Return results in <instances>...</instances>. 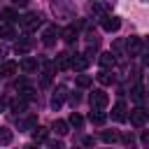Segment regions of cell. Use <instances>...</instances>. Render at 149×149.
<instances>
[{"mask_svg": "<svg viewBox=\"0 0 149 149\" xmlns=\"http://www.w3.org/2000/svg\"><path fill=\"white\" fill-rule=\"evenodd\" d=\"M35 126H37V119H35V116H33V114H30V116H26V119H21V121H19V130H33V128H35Z\"/></svg>", "mask_w": 149, "mask_h": 149, "instance_id": "obj_18", "label": "cell"}, {"mask_svg": "<svg viewBox=\"0 0 149 149\" xmlns=\"http://www.w3.org/2000/svg\"><path fill=\"white\" fill-rule=\"evenodd\" d=\"M121 49H123V42H121V40H119V42H114V51H121Z\"/></svg>", "mask_w": 149, "mask_h": 149, "instance_id": "obj_37", "label": "cell"}, {"mask_svg": "<svg viewBox=\"0 0 149 149\" xmlns=\"http://www.w3.org/2000/svg\"><path fill=\"white\" fill-rule=\"evenodd\" d=\"M88 119H91V123H95V126H102V123L107 121V114H105L102 109H91Z\"/></svg>", "mask_w": 149, "mask_h": 149, "instance_id": "obj_14", "label": "cell"}, {"mask_svg": "<svg viewBox=\"0 0 149 149\" xmlns=\"http://www.w3.org/2000/svg\"><path fill=\"white\" fill-rule=\"evenodd\" d=\"M140 140H142V144H144V147H147V149H149V130H144V133H142V137H140Z\"/></svg>", "mask_w": 149, "mask_h": 149, "instance_id": "obj_32", "label": "cell"}, {"mask_svg": "<svg viewBox=\"0 0 149 149\" xmlns=\"http://www.w3.org/2000/svg\"><path fill=\"white\" fill-rule=\"evenodd\" d=\"M19 68H21L23 72H35V70H37V61H35L33 56H23L21 63H19Z\"/></svg>", "mask_w": 149, "mask_h": 149, "instance_id": "obj_13", "label": "cell"}, {"mask_svg": "<svg viewBox=\"0 0 149 149\" xmlns=\"http://www.w3.org/2000/svg\"><path fill=\"white\" fill-rule=\"evenodd\" d=\"M102 30H107V33H114V30H119L121 28V19L119 16H102Z\"/></svg>", "mask_w": 149, "mask_h": 149, "instance_id": "obj_7", "label": "cell"}, {"mask_svg": "<svg viewBox=\"0 0 149 149\" xmlns=\"http://www.w3.org/2000/svg\"><path fill=\"white\" fill-rule=\"evenodd\" d=\"M26 149H40V147H37V144H28Z\"/></svg>", "mask_w": 149, "mask_h": 149, "instance_id": "obj_39", "label": "cell"}, {"mask_svg": "<svg viewBox=\"0 0 149 149\" xmlns=\"http://www.w3.org/2000/svg\"><path fill=\"white\" fill-rule=\"evenodd\" d=\"M2 109H5V102H2V100H0V112H2Z\"/></svg>", "mask_w": 149, "mask_h": 149, "instance_id": "obj_40", "label": "cell"}, {"mask_svg": "<svg viewBox=\"0 0 149 149\" xmlns=\"http://www.w3.org/2000/svg\"><path fill=\"white\" fill-rule=\"evenodd\" d=\"M100 140H102V142H107V144H114V142L119 140V133H116V130H102Z\"/></svg>", "mask_w": 149, "mask_h": 149, "instance_id": "obj_24", "label": "cell"}, {"mask_svg": "<svg viewBox=\"0 0 149 149\" xmlns=\"http://www.w3.org/2000/svg\"><path fill=\"white\" fill-rule=\"evenodd\" d=\"M49 81H51V70H47V72H42V86H49Z\"/></svg>", "mask_w": 149, "mask_h": 149, "instance_id": "obj_31", "label": "cell"}, {"mask_svg": "<svg viewBox=\"0 0 149 149\" xmlns=\"http://www.w3.org/2000/svg\"><path fill=\"white\" fill-rule=\"evenodd\" d=\"M40 26H42V16H40V14H35V12H30V14H26V16L21 19V28H23V30H28V33H30V30H35V28H40Z\"/></svg>", "mask_w": 149, "mask_h": 149, "instance_id": "obj_1", "label": "cell"}, {"mask_svg": "<svg viewBox=\"0 0 149 149\" xmlns=\"http://www.w3.org/2000/svg\"><path fill=\"white\" fill-rule=\"evenodd\" d=\"M51 128L56 130V135H68V130H70V123H68V121H63V119H56Z\"/></svg>", "mask_w": 149, "mask_h": 149, "instance_id": "obj_19", "label": "cell"}, {"mask_svg": "<svg viewBox=\"0 0 149 149\" xmlns=\"http://www.w3.org/2000/svg\"><path fill=\"white\" fill-rule=\"evenodd\" d=\"M0 16L5 19V23H12V21H16V19H19L14 9H2V12H0Z\"/></svg>", "mask_w": 149, "mask_h": 149, "instance_id": "obj_25", "label": "cell"}, {"mask_svg": "<svg viewBox=\"0 0 149 149\" xmlns=\"http://www.w3.org/2000/svg\"><path fill=\"white\" fill-rule=\"evenodd\" d=\"M49 149H65V147H63V142H51Z\"/></svg>", "mask_w": 149, "mask_h": 149, "instance_id": "obj_35", "label": "cell"}, {"mask_svg": "<svg viewBox=\"0 0 149 149\" xmlns=\"http://www.w3.org/2000/svg\"><path fill=\"white\" fill-rule=\"evenodd\" d=\"M61 37H63L68 44H72V42L77 40V30H74V26H68V28H63V30H61Z\"/></svg>", "mask_w": 149, "mask_h": 149, "instance_id": "obj_16", "label": "cell"}, {"mask_svg": "<svg viewBox=\"0 0 149 149\" xmlns=\"http://www.w3.org/2000/svg\"><path fill=\"white\" fill-rule=\"evenodd\" d=\"M112 119H114V121H126V119H128V107H126L123 100H119V102L112 107Z\"/></svg>", "mask_w": 149, "mask_h": 149, "instance_id": "obj_6", "label": "cell"}, {"mask_svg": "<svg viewBox=\"0 0 149 149\" xmlns=\"http://www.w3.org/2000/svg\"><path fill=\"white\" fill-rule=\"evenodd\" d=\"M56 40H58L56 28H54V26H47V28H44V33H42V44H44V47H54V44H56Z\"/></svg>", "mask_w": 149, "mask_h": 149, "instance_id": "obj_8", "label": "cell"}, {"mask_svg": "<svg viewBox=\"0 0 149 149\" xmlns=\"http://www.w3.org/2000/svg\"><path fill=\"white\" fill-rule=\"evenodd\" d=\"M70 61H72V56L63 51V54L56 56V68H58V70H68V68H70Z\"/></svg>", "mask_w": 149, "mask_h": 149, "instance_id": "obj_15", "label": "cell"}, {"mask_svg": "<svg viewBox=\"0 0 149 149\" xmlns=\"http://www.w3.org/2000/svg\"><path fill=\"white\" fill-rule=\"evenodd\" d=\"M68 123H70V126H74V128H81V126H84V119H81L77 112H72V114H70V119H68Z\"/></svg>", "mask_w": 149, "mask_h": 149, "instance_id": "obj_28", "label": "cell"}, {"mask_svg": "<svg viewBox=\"0 0 149 149\" xmlns=\"http://www.w3.org/2000/svg\"><path fill=\"white\" fill-rule=\"evenodd\" d=\"M51 9H54L56 16H63V19H70L72 16V7H70L68 0H54L51 2Z\"/></svg>", "mask_w": 149, "mask_h": 149, "instance_id": "obj_2", "label": "cell"}, {"mask_svg": "<svg viewBox=\"0 0 149 149\" xmlns=\"http://www.w3.org/2000/svg\"><path fill=\"white\" fill-rule=\"evenodd\" d=\"M98 63H100V68H102V70H109V68H114L116 58H114V54H112V51H102V54L98 56Z\"/></svg>", "mask_w": 149, "mask_h": 149, "instance_id": "obj_10", "label": "cell"}, {"mask_svg": "<svg viewBox=\"0 0 149 149\" xmlns=\"http://www.w3.org/2000/svg\"><path fill=\"white\" fill-rule=\"evenodd\" d=\"M98 81H100L102 86H109V84L114 81V74H112L109 70H102V72H98Z\"/></svg>", "mask_w": 149, "mask_h": 149, "instance_id": "obj_23", "label": "cell"}, {"mask_svg": "<svg viewBox=\"0 0 149 149\" xmlns=\"http://www.w3.org/2000/svg\"><path fill=\"white\" fill-rule=\"evenodd\" d=\"M88 63H91V58H88L86 54H74L72 61H70V68H72L74 72H84V70L88 68Z\"/></svg>", "mask_w": 149, "mask_h": 149, "instance_id": "obj_4", "label": "cell"}, {"mask_svg": "<svg viewBox=\"0 0 149 149\" xmlns=\"http://www.w3.org/2000/svg\"><path fill=\"white\" fill-rule=\"evenodd\" d=\"M16 70H19V65H16L14 61L0 63V77H12V74H16Z\"/></svg>", "mask_w": 149, "mask_h": 149, "instance_id": "obj_12", "label": "cell"}, {"mask_svg": "<svg viewBox=\"0 0 149 149\" xmlns=\"http://www.w3.org/2000/svg\"><path fill=\"white\" fill-rule=\"evenodd\" d=\"M93 144H95V137H91V135L84 137V147H93Z\"/></svg>", "mask_w": 149, "mask_h": 149, "instance_id": "obj_33", "label": "cell"}, {"mask_svg": "<svg viewBox=\"0 0 149 149\" xmlns=\"http://www.w3.org/2000/svg\"><path fill=\"white\" fill-rule=\"evenodd\" d=\"M65 98H68V88H65V86H58V88H56V93H54V98H51V107H54V109H58V107L63 105V100H65Z\"/></svg>", "mask_w": 149, "mask_h": 149, "instance_id": "obj_11", "label": "cell"}, {"mask_svg": "<svg viewBox=\"0 0 149 149\" xmlns=\"http://www.w3.org/2000/svg\"><path fill=\"white\" fill-rule=\"evenodd\" d=\"M91 81H93V79H91L88 74H77V86H79V88H88Z\"/></svg>", "mask_w": 149, "mask_h": 149, "instance_id": "obj_26", "label": "cell"}, {"mask_svg": "<svg viewBox=\"0 0 149 149\" xmlns=\"http://www.w3.org/2000/svg\"><path fill=\"white\" fill-rule=\"evenodd\" d=\"M130 95H133V100H135V102H142V100H144V93H142V86H135Z\"/></svg>", "mask_w": 149, "mask_h": 149, "instance_id": "obj_29", "label": "cell"}, {"mask_svg": "<svg viewBox=\"0 0 149 149\" xmlns=\"http://www.w3.org/2000/svg\"><path fill=\"white\" fill-rule=\"evenodd\" d=\"M107 102H109V98H107V93L105 91H93L91 93V109H105L107 107Z\"/></svg>", "mask_w": 149, "mask_h": 149, "instance_id": "obj_3", "label": "cell"}, {"mask_svg": "<svg viewBox=\"0 0 149 149\" xmlns=\"http://www.w3.org/2000/svg\"><path fill=\"white\" fill-rule=\"evenodd\" d=\"M30 47H33V42L26 37V40H21V42H16V47H14V51L19 54V56H26L28 51H30Z\"/></svg>", "mask_w": 149, "mask_h": 149, "instance_id": "obj_17", "label": "cell"}, {"mask_svg": "<svg viewBox=\"0 0 149 149\" xmlns=\"http://www.w3.org/2000/svg\"><path fill=\"white\" fill-rule=\"evenodd\" d=\"M88 9H91L93 14H102V12H105V5H100V2H88Z\"/></svg>", "mask_w": 149, "mask_h": 149, "instance_id": "obj_30", "label": "cell"}, {"mask_svg": "<svg viewBox=\"0 0 149 149\" xmlns=\"http://www.w3.org/2000/svg\"><path fill=\"white\" fill-rule=\"evenodd\" d=\"M12 140H14V133L9 128H0V144L7 147V144H12Z\"/></svg>", "mask_w": 149, "mask_h": 149, "instance_id": "obj_22", "label": "cell"}, {"mask_svg": "<svg viewBox=\"0 0 149 149\" xmlns=\"http://www.w3.org/2000/svg\"><path fill=\"white\" fill-rule=\"evenodd\" d=\"M126 49H128V56H140L142 54V40L140 37H128Z\"/></svg>", "mask_w": 149, "mask_h": 149, "instance_id": "obj_9", "label": "cell"}, {"mask_svg": "<svg viewBox=\"0 0 149 149\" xmlns=\"http://www.w3.org/2000/svg\"><path fill=\"white\" fill-rule=\"evenodd\" d=\"M47 137H49V130H47L44 126H35V128H33V140H35V142H44Z\"/></svg>", "mask_w": 149, "mask_h": 149, "instance_id": "obj_20", "label": "cell"}, {"mask_svg": "<svg viewBox=\"0 0 149 149\" xmlns=\"http://www.w3.org/2000/svg\"><path fill=\"white\" fill-rule=\"evenodd\" d=\"M26 105H28L26 98H16V100H12V109H14V112H23Z\"/></svg>", "mask_w": 149, "mask_h": 149, "instance_id": "obj_27", "label": "cell"}, {"mask_svg": "<svg viewBox=\"0 0 149 149\" xmlns=\"http://www.w3.org/2000/svg\"><path fill=\"white\" fill-rule=\"evenodd\" d=\"M12 37H16L14 26H12V23H2V26H0V40H12Z\"/></svg>", "mask_w": 149, "mask_h": 149, "instance_id": "obj_21", "label": "cell"}, {"mask_svg": "<svg viewBox=\"0 0 149 149\" xmlns=\"http://www.w3.org/2000/svg\"><path fill=\"white\" fill-rule=\"evenodd\" d=\"M142 49L149 54V37H144V40H142Z\"/></svg>", "mask_w": 149, "mask_h": 149, "instance_id": "obj_36", "label": "cell"}, {"mask_svg": "<svg viewBox=\"0 0 149 149\" xmlns=\"http://www.w3.org/2000/svg\"><path fill=\"white\" fill-rule=\"evenodd\" d=\"M128 119H130V123H133V126H137V128H140V126H144V123H147L149 112H147V109H142V107H135V109L130 112V116H128Z\"/></svg>", "mask_w": 149, "mask_h": 149, "instance_id": "obj_5", "label": "cell"}, {"mask_svg": "<svg viewBox=\"0 0 149 149\" xmlns=\"http://www.w3.org/2000/svg\"><path fill=\"white\" fill-rule=\"evenodd\" d=\"M123 142H126V144H130V147H133V142H135V137H133V135H123Z\"/></svg>", "mask_w": 149, "mask_h": 149, "instance_id": "obj_34", "label": "cell"}, {"mask_svg": "<svg viewBox=\"0 0 149 149\" xmlns=\"http://www.w3.org/2000/svg\"><path fill=\"white\" fill-rule=\"evenodd\" d=\"M12 2H14V5H19V7H26V5H28V0H12Z\"/></svg>", "mask_w": 149, "mask_h": 149, "instance_id": "obj_38", "label": "cell"}]
</instances>
